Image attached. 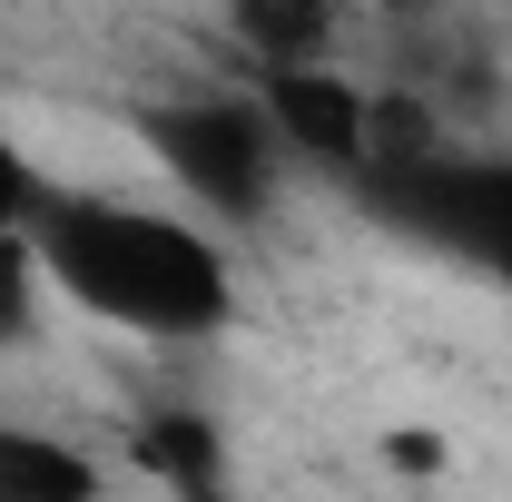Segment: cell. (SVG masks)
Masks as SVG:
<instances>
[{
	"label": "cell",
	"mask_w": 512,
	"mask_h": 502,
	"mask_svg": "<svg viewBox=\"0 0 512 502\" xmlns=\"http://www.w3.org/2000/svg\"><path fill=\"white\" fill-rule=\"evenodd\" d=\"M138 463L178 493H217L227 483V453H217V424L207 414H148L138 424Z\"/></svg>",
	"instance_id": "cell-7"
},
{
	"label": "cell",
	"mask_w": 512,
	"mask_h": 502,
	"mask_svg": "<svg viewBox=\"0 0 512 502\" xmlns=\"http://www.w3.org/2000/svg\"><path fill=\"white\" fill-rule=\"evenodd\" d=\"M89 493H99V453L0 424V502H89Z\"/></svg>",
	"instance_id": "cell-6"
},
{
	"label": "cell",
	"mask_w": 512,
	"mask_h": 502,
	"mask_svg": "<svg viewBox=\"0 0 512 502\" xmlns=\"http://www.w3.org/2000/svg\"><path fill=\"white\" fill-rule=\"evenodd\" d=\"M30 247H40V276L79 315L158 335V345H207L237 315L227 247L197 217H168V207H128V197H99V188H50L40 217H30Z\"/></svg>",
	"instance_id": "cell-1"
},
{
	"label": "cell",
	"mask_w": 512,
	"mask_h": 502,
	"mask_svg": "<svg viewBox=\"0 0 512 502\" xmlns=\"http://www.w3.org/2000/svg\"><path fill=\"white\" fill-rule=\"evenodd\" d=\"M138 128V148L178 178V188L207 207V217H227V227H256L276 188H286V138L266 119V99H237V89H197V99H148V109H128Z\"/></svg>",
	"instance_id": "cell-3"
},
{
	"label": "cell",
	"mask_w": 512,
	"mask_h": 502,
	"mask_svg": "<svg viewBox=\"0 0 512 502\" xmlns=\"http://www.w3.org/2000/svg\"><path fill=\"white\" fill-rule=\"evenodd\" d=\"M40 197H50L40 158H20V148L0 138V227H30V217H40Z\"/></svg>",
	"instance_id": "cell-9"
},
{
	"label": "cell",
	"mask_w": 512,
	"mask_h": 502,
	"mask_svg": "<svg viewBox=\"0 0 512 502\" xmlns=\"http://www.w3.org/2000/svg\"><path fill=\"white\" fill-rule=\"evenodd\" d=\"M345 188H355V207L375 227L512 286V148H493V158L424 148V158H394V168H355Z\"/></svg>",
	"instance_id": "cell-2"
},
{
	"label": "cell",
	"mask_w": 512,
	"mask_h": 502,
	"mask_svg": "<svg viewBox=\"0 0 512 502\" xmlns=\"http://www.w3.org/2000/svg\"><path fill=\"white\" fill-rule=\"evenodd\" d=\"M256 99L286 138V158H306L325 178H355L365 168V109L375 89H355L335 60H306V69H256Z\"/></svg>",
	"instance_id": "cell-4"
},
{
	"label": "cell",
	"mask_w": 512,
	"mask_h": 502,
	"mask_svg": "<svg viewBox=\"0 0 512 502\" xmlns=\"http://www.w3.org/2000/svg\"><path fill=\"white\" fill-rule=\"evenodd\" d=\"M217 20H227V40L256 69H306V60H335L345 50L355 0H217Z\"/></svg>",
	"instance_id": "cell-5"
},
{
	"label": "cell",
	"mask_w": 512,
	"mask_h": 502,
	"mask_svg": "<svg viewBox=\"0 0 512 502\" xmlns=\"http://www.w3.org/2000/svg\"><path fill=\"white\" fill-rule=\"evenodd\" d=\"M355 10H384V20H434L444 0H355Z\"/></svg>",
	"instance_id": "cell-10"
},
{
	"label": "cell",
	"mask_w": 512,
	"mask_h": 502,
	"mask_svg": "<svg viewBox=\"0 0 512 502\" xmlns=\"http://www.w3.org/2000/svg\"><path fill=\"white\" fill-rule=\"evenodd\" d=\"M40 247H30V227H0V345H30L40 335Z\"/></svg>",
	"instance_id": "cell-8"
}]
</instances>
